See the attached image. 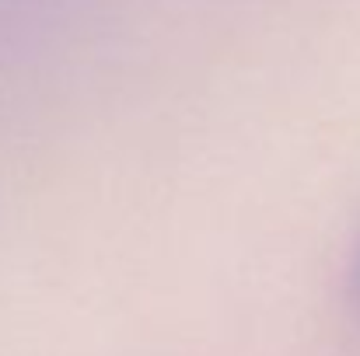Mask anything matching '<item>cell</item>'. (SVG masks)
<instances>
[{
    "mask_svg": "<svg viewBox=\"0 0 360 356\" xmlns=\"http://www.w3.org/2000/svg\"><path fill=\"white\" fill-rule=\"evenodd\" d=\"M350 301L360 308V244L357 255H354V265H350Z\"/></svg>",
    "mask_w": 360,
    "mask_h": 356,
    "instance_id": "1",
    "label": "cell"
}]
</instances>
